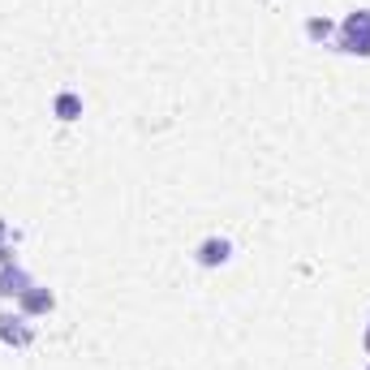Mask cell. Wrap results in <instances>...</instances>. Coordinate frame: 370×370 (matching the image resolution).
I'll use <instances>...</instances> for the list:
<instances>
[{"instance_id": "6da1fadb", "label": "cell", "mask_w": 370, "mask_h": 370, "mask_svg": "<svg viewBox=\"0 0 370 370\" xmlns=\"http://www.w3.org/2000/svg\"><path fill=\"white\" fill-rule=\"evenodd\" d=\"M345 47H349V52H370V9H362V13H353V18H349Z\"/></svg>"}, {"instance_id": "7a4b0ae2", "label": "cell", "mask_w": 370, "mask_h": 370, "mask_svg": "<svg viewBox=\"0 0 370 370\" xmlns=\"http://www.w3.org/2000/svg\"><path fill=\"white\" fill-rule=\"evenodd\" d=\"M26 319H18V314H0V336L5 340H13V345H26L30 340V327H22Z\"/></svg>"}, {"instance_id": "3957f363", "label": "cell", "mask_w": 370, "mask_h": 370, "mask_svg": "<svg viewBox=\"0 0 370 370\" xmlns=\"http://www.w3.org/2000/svg\"><path fill=\"white\" fill-rule=\"evenodd\" d=\"M224 259H229V241H207V246L198 250V263H207V267H216Z\"/></svg>"}, {"instance_id": "277c9868", "label": "cell", "mask_w": 370, "mask_h": 370, "mask_svg": "<svg viewBox=\"0 0 370 370\" xmlns=\"http://www.w3.org/2000/svg\"><path fill=\"white\" fill-rule=\"evenodd\" d=\"M56 112H60V121H73L78 100H73V95H60V100H56Z\"/></svg>"}, {"instance_id": "5b68a950", "label": "cell", "mask_w": 370, "mask_h": 370, "mask_svg": "<svg viewBox=\"0 0 370 370\" xmlns=\"http://www.w3.org/2000/svg\"><path fill=\"white\" fill-rule=\"evenodd\" d=\"M26 305H30V310H47V305H52V297H47V293H30Z\"/></svg>"}]
</instances>
